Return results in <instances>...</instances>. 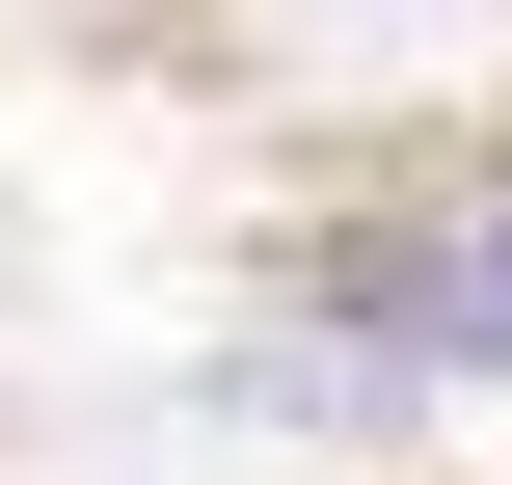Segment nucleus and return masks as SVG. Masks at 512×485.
<instances>
[{
    "instance_id": "1",
    "label": "nucleus",
    "mask_w": 512,
    "mask_h": 485,
    "mask_svg": "<svg viewBox=\"0 0 512 485\" xmlns=\"http://www.w3.org/2000/svg\"><path fill=\"white\" fill-rule=\"evenodd\" d=\"M459 351H512V189L459 216Z\"/></svg>"
}]
</instances>
